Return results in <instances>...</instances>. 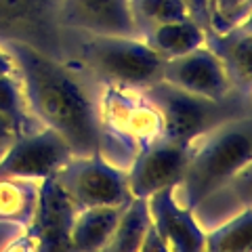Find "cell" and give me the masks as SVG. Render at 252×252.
Listing matches in <instances>:
<instances>
[{"instance_id":"3","label":"cell","mask_w":252,"mask_h":252,"mask_svg":"<svg viewBox=\"0 0 252 252\" xmlns=\"http://www.w3.org/2000/svg\"><path fill=\"white\" fill-rule=\"evenodd\" d=\"M97 112L99 154L124 170L137 154L164 139L162 116L145 91L103 82Z\"/></svg>"},{"instance_id":"25","label":"cell","mask_w":252,"mask_h":252,"mask_svg":"<svg viewBox=\"0 0 252 252\" xmlns=\"http://www.w3.org/2000/svg\"><path fill=\"white\" fill-rule=\"evenodd\" d=\"M15 137H17V130H15V126L6 120V118L0 114V156L6 152V147H9Z\"/></svg>"},{"instance_id":"14","label":"cell","mask_w":252,"mask_h":252,"mask_svg":"<svg viewBox=\"0 0 252 252\" xmlns=\"http://www.w3.org/2000/svg\"><path fill=\"white\" fill-rule=\"evenodd\" d=\"M206 46L220 59L227 74L231 78L233 89L250 97V82H252V28L250 21L242 26L227 30V32H208Z\"/></svg>"},{"instance_id":"2","label":"cell","mask_w":252,"mask_h":252,"mask_svg":"<svg viewBox=\"0 0 252 252\" xmlns=\"http://www.w3.org/2000/svg\"><path fill=\"white\" fill-rule=\"evenodd\" d=\"M250 160L252 124L246 114L217 126L189 145L187 166L175 187L177 198L193 210L210 193L250 168Z\"/></svg>"},{"instance_id":"26","label":"cell","mask_w":252,"mask_h":252,"mask_svg":"<svg viewBox=\"0 0 252 252\" xmlns=\"http://www.w3.org/2000/svg\"><path fill=\"white\" fill-rule=\"evenodd\" d=\"M0 76H17V67H15L13 55L9 53L4 42H0Z\"/></svg>"},{"instance_id":"1","label":"cell","mask_w":252,"mask_h":252,"mask_svg":"<svg viewBox=\"0 0 252 252\" xmlns=\"http://www.w3.org/2000/svg\"><path fill=\"white\" fill-rule=\"evenodd\" d=\"M13 55L26 103L34 120L67 141L74 156L99 152L97 99L51 53L19 40H4Z\"/></svg>"},{"instance_id":"12","label":"cell","mask_w":252,"mask_h":252,"mask_svg":"<svg viewBox=\"0 0 252 252\" xmlns=\"http://www.w3.org/2000/svg\"><path fill=\"white\" fill-rule=\"evenodd\" d=\"M175 187L160 189L147 198L152 225L166 242L168 250L200 252L206 246V229L200 225L195 212L177 198Z\"/></svg>"},{"instance_id":"17","label":"cell","mask_w":252,"mask_h":252,"mask_svg":"<svg viewBox=\"0 0 252 252\" xmlns=\"http://www.w3.org/2000/svg\"><path fill=\"white\" fill-rule=\"evenodd\" d=\"M40 181L0 175V220L30 227L34 219Z\"/></svg>"},{"instance_id":"20","label":"cell","mask_w":252,"mask_h":252,"mask_svg":"<svg viewBox=\"0 0 252 252\" xmlns=\"http://www.w3.org/2000/svg\"><path fill=\"white\" fill-rule=\"evenodd\" d=\"M132 11L141 32H145L143 26L149 30L152 26L189 17V6L185 0H132Z\"/></svg>"},{"instance_id":"7","label":"cell","mask_w":252,"mask_h":252,"mask_svg":"<svg viewBox=\"0 0 252 252\" xmlns=\"http://www.w3.org/2000/svg\"><path fill=\"white\" fill-rule=\"evenodd\" d=\"M74 158L67 141L46 126H38L15 137L6 152L0 156V175L49 179L55 177Z\"/></svg>"},{"instance_id":"15","label":"cell","mask_w":252,"mask_h":252,"mask_svg":"<svg viewBox=\"0 0 252 252\" xmlns=\"http://www.w3.org/2000/svg\"><path fill=\"white\" fill-rule=\"evenodd\" d=\"M120 206H89L80 208L69 231V248L72 250H105L114 235L116 223L120 219Z\"/></svg>"},{"instance_id":"21","label":"cell","mask_w":252,"mask_h":252,"mask_svg":"<svg viewBox=\"0 0 252 252\" xmlns=\"http://www.w3.org/2000/svg\"><path fill=\"white\" fill-rule=\"evenodd\" d=\"M252 0H210L208 32H227L250 21Z\"/></svg>"},{"instance_id":"13","label":"cell","mask_w":252,"mask_h":252,"mask_svg":"<svg viewBox=\"0 0 252 252\" xmlns=\"http://www.w3.org/2000/svg\"><path fill=\"white\" fill-rule=\"evenodd\" d=\"M61 21L91 36H139L132 0H61Z\"/></svg>"},{"instance_id":"23","label":"cell","mask_w":252,"mask_h":252,"mask_svg":"<svg viewBox=\"0 0 252 252\" xmlns=\"http://www.w3.org/2000/svg\"><path fill=\"white\" fill-rule=\"evenodd\" d=\"M185 2L189 6V15L208 30V6H210V0H185Z\"/></svg>"},{"instance_id":"6","label":"cell","mask_w":252,"mask_h":252,"mask_svg":"<svg viewBox=\"0 0 252 252\" xmlns=\"http://www.w3.org/2000/svg\"><path fill=\"white\" fill-rule=\"evenodd\" d=\"M55 177L78 208L120 206L132 198L126 170L105 160L99 152L74 156Z\"/></svg>"},{"instance_id":"18","label":"cell","mask_w":252,"mask_h":252,"mask_svg":"<svg viewBox=\"0 0 252 252\" xmlns=\"http://www.w3.org/2000/svg\"><path fill=\"white\" fill-rule=\"evenodd\" d=\"M152 225L147 198H130L124 204L114 235L105 250L112 252H139L143 238Z\"/></svg>"},{"instance_id":"11","label":"cell","mask_w":252,"mask_h":252,"mask_svg":"<svg viewBox=\"0 0 252 252\" xmlns=\"http://www.w3.org/2000/svg\"><path fill=\"white\" fill-rule=\"evenodd\" d=\"M189 147L160 139L145 147L126 168L128 189L132 198H149L160 189L179 185L187 166Z\"/></svg>"},{"instance_id":"19","label":"cell","mask_w":252,"mask_h":252,"mask_svg":"<svg viewBox=\"0 0 252 252\" xmlns=\"http://www.w3.org/2000/svg\"><path fill=\"white\" fill-rule=\"evenodd\" d=\"M252 248V208L246 206L235 215L206 229L208 252H250Z\"/></svg>"},{"instance_id":"10","label":"cell","mask_w":252,"mask_h":252,"mask_svg":"<svg viewBox=\"0 0 252 252\" xmlns=\"http://www.w3.org/2000/svg\"><path fill=\"white\" fill-rule=\"evenodd\" d=\"M162 80L206 99H225L235 93L225 65L206 44L164 61Z\"/></svg>"},{"instance_id":"16","label":"cell","mask_w":252,"mask_h":252,"mask_svg":"<svg viewBox=\"0 0 252 252\" xmlns=\"http://www.w3.org/2000/svg\"><path fill=\"white\" fill-rule=\"evenodd\" d=\"M143 34H145V42L166 61L172 57H181V55L206 44L208 30L189 15V17L179 19V21L152 26Z\"/></svg>"},{"instance_id":"24","label":"cell","mask_w":252,"mask_h":252,"mask_svg":"<svg viewBox=\"0 0 252 252\" xmlns=\"http://www.w3.org/2000/svg\"><path fill=\"white\" fill-rule=\"evenodd\" d=\"M141 250L143 252H149V250H168L166 248V242L162 240V235L156 231V227L154 225H149V229H147V233H145V238H143V244H141Z\"/></svg>"},{"instance_id":"8","label":"cell","mask_w":252,"mask_h":252,"mask_svg":"<svg viewBox=\"0 0 252 252\" xmlns=\"http://www.w3.org/2000/svg\"><path fill=\"white\" fill-rule=\"evenodd\" d=\"M61 0H0V36L44 53L59 46Z\"/></svg>"},{"instance_id":"5","label":"cell","mask_w":252,"mask_h":252,"mask_svg":"<svg viewBox=\"0 0 252 252\" xmlns=\"http://www.w3.org/2000/svg\"><path fill=\"white\" fill-rule=\"evenodd\" d=\"M82 57L101 82L143 91L162 80L164 59L139 36H93Z\"/></svg>"},{"instance_id":"22","label":"cell","mask_w":252,"mask_h":252,"mask_svg":"<svg viewBox=\"0 0 252 252\" xmlns=\"http://www.w3.org/2000/svg\"><path fill=\"white\" fill-rule=\"evenodd\" d=\"M23 233H26V227L0 220V250H13L15 244L23 238Z\"/></svg>"},{"instance_id":"4","label":"cell","mask_w":252,"mask_h":252,"mask_svg":"<svg viewBox=\"0 0 252 252\" xmlns=\"http://www.w3.org/2000/svg\"><path fill=\"white\" fill-rule=\"evenodd\" d=\"M143 91L162 116L164 139L185 147L217 126L248 114L250 97L238 91L225 99H206L181 91L164 80H158Z\"/></svg>"},{"instance_id":"9","label":"cell","mask_w":252,"mask_h":252,"mask_svg":"<svg viewBox=\"0 0 252 252\" xmlns=\"http://www.w3.org/2000/svg\"><path fill=\"white\" fill-rule=\"evenodd\" d=\"M78 210L80 208L69 198L57 177L42 179L38 187L34 219L23 235V246L36 250H67L69 231Z\"/></svg>"}]
</instances>
